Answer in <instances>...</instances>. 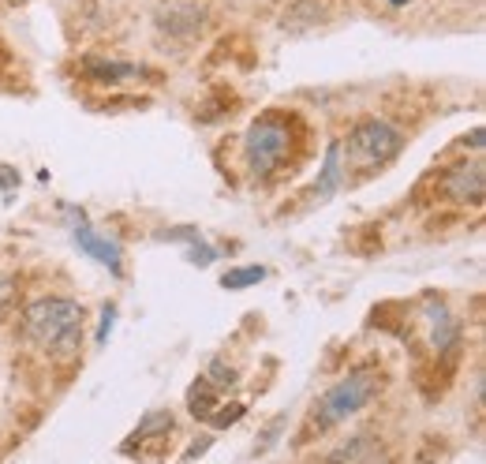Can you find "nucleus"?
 Masks as SVG:
<instances>
[{"label":"nucleus","mask_w":486,"mask_h":464,"mask_svg":"<svg viewBox=\"0 0 486 464\" xmlns=\"http://www.w3.org/2000/svg\"><path fill=\"white\" fill-rule=\"evenodd\" d=\"M288 146H292V120L281 113H262L243 135V158H248L251 176L266 180L277 173V165L288 158Z\"/></svg>","instance_id":"obj_2"},{"label":"nucleus","mask_w":486,"mask_h":464,"mask_svg":"<svg viewBox=\"0 0 486 464\" xmlns=\"http://www.w3.org/2000/svg\"><path fill=\"white\" fill-rule=\"evenodd\" d=\"M322 19H326V8L322 5H315V0H296V5L285 12L281 26L285 30H307V26H318Z\"/></svg>","instance_id":"obj_14"},{"label":"nucleus","mask_w":486,"mask_h":464,"mask_svg":"<svg viewBox=\"0 0 486 464\" xmlns=\"http://www.w3.org/2000/svg\"><path fill=\"white\" fill-rule=\"evenodd\" d=\"M19 188V169L0 165V192H15Z\"/></svg>","instance_id":"obj_21"},{"label":"nucleus","mask_w":486,"mask_h":464,"mask_svg":"<svg viewBox=\"0 0 486 464\" xmlns=\"http://www.w3.org/2000/svg\"><path fill=\"white\" fill-rule=\"evenodd\" d=\"M482 143H486V132H482V128H471V132L464 135V146H471V150H482Z\"/></svg>","instance_id":"obj_22"},{"label":"nucleus","mask_w":486,"mask_h":464,"mask_svg":"<svg viewBox=\"0 0 486 464\" xmlns=\"http://www.w3.org/2000/svg\"><path fill=\"white\" fill-rule=\"evenodd\" d=\"M442 195L449 202H464V206H479L486 199V169L482 162H461L445 169L442 176Z\"/></svg>","instance_id":"obj_6"},{"label":"nucleus","mask_w":486,"mask_h":464,"mask_svg":"<svg viewBox=\"0 0 486 464\" xmlns=\"http://www.w3.org/2000/svg\"><path fill=\"white\" fill-rule=\"evenodd\" d=\"M206 379H209V386H218V390H232L236 382H239V375H236V367H228L225 360H214L206 367Z\"/></svg>","instance_id":"obj_16"},{"label":"nucleus","mask_w":486,"mask_h":464,"mask_svg":"<svg viewBox=\"0 0 486 464\" xmlns=\"http://www.w3.org/2000/svg\"><path fill=\"white\" fill-rule=\"evenodd\" d=\"M83 303L68 296H42L26 303L23 311V333L34 345L49 349L56 360H72L83 349Z\"/></svg>","instance_id":"obj_1"},{"label":"nucleus","mask_w":486,"mask_h":464,"mask_svg":"<svg viewBox=\"0 0 486 464\" xmlns=\"http://www.w3.org/2000/svg\"><path fill=\"white\" fill-rule=\"evenodd\" d=\"M341 183H345V150H341V139H333L326 146V162H322V173H318V183H315V192L322 199H329L333 192H341Z\"/></svg>","instance_id":"obj_9"},{"label":"nucleus","mask_w":486,"mask_h":464,"mask_svg":"<svg viewBox=\"0 0 486 464\" xmlns=\"http://www.w3.org/2000/svg\"><path fill=\"white\" fill-rule=\"evenodd\" d=\"M209 442H214V439H202V442H195V446H188V449H184V460H195V457H202V453L209 449Z\"/></svg>","instance_id":"obj_23"},{"label":"nucleus","mask_w":486,"mask_h":464,"mask_svg":"<svg viewBox=\"0 0 486 464\" xmlns=\"http://www.w3.org/2000/svg\"><path fill=\"white\" fill-rule=\"evenodd\" d=\"M378 393V375L374 370H352L348 379H341L337 386H329L318 405H315V423L318 427H337L345 420H352L355 412L367 409V400Z\"/></svg>","instance_id":"obj_4"},{"label":"nucleus","mask_w":486,"mask_h":464,"mask_svg":"<svg viewBox=\"0 0 486 464\" xmlns=\"http://www.w3.org/2000/svg\"><path fill=\"white\" fill-rule=\"evenodd\" d=\"M221 405V390L218 386H209V379H195L191 390H188V409L195 420H209V412H214Z\"/></svg>","instance_id":"obj_13"},{"label":"nucleus","mask_w":486,"mask_h":464,"mask_svg":"<svg viewBox=\"0 0 486 464\" xmlns=\"http://www.w3.org/2000/svg\"><path fill=\"white\" fill-rule=\"evenodd\" d=\"M427 311H431V345L442 356H457L461 349V326L449 315V307L438 296H427Z\"/></svg>","instance_id":"obj_8"},{"label":"nucleus","mask_w":486,"mask_h":464,"mask_svg":"<svg viewBox=\"0 0 486 464\" xmlns=\"http://www.w3.org/2000/svg\"><path fill=\"white\" fill-rule=\"evenodd\" d=\"M401 146H404V135L393 128V123L378 120V116L359 120L355 128L348 132V146L341 143V150L348 153V162L355 169H382V165H389L393 158H397Z\"/></svg>","instance_id":"obj_3"},{"label":"nucleus","mask_w":486,"mask_h":464,"mask_svg":"<svg viewBox=\"0 0 486 464\" xmlns=\"http://www.w3.org/2000/svg\"><path fill=\"white\" fill-rule=\"evenodd\" d=\"M389 5H393V8H401V5H408V0H389Z\"/></svg>","instance_id":"obj_24"},{"label":"nucleus","mask_w":486,"mask_h":464,"mask_svg":"<svg viewBox=\"0 0 486 464\" xmlns=\"http://www.w3.org/2000/svg\"><path fill=\"white\" fill-rule=\"evenodd\" d=\"M188 259H191L195 266H209V262L218 259V252H214V247H209V243H202V236H199V240H191V252H188Z\"/></svg>","instance_id":"obj_19"},{"label":"nucleus","mask_w":486,"mask_h":464,"mask_svg":"<svg viewBox=\"0 0 486 464\" xmlns=\"http://www.w3.org/2000/svg\"><path fill=\"white\" fill-rule=\"evenodd\" d=\"M172 412L169 409H158V412H146L142 420H139V427L131 430V442H124V453H131L135 446H142L146 439H154V435H169L172 430Z\"/></svg>","instance_id":"obj_12"},{"label":"nucleus","mask_w":486,"mask_h":464,"mask_svg":"<svg viewBox=\"0 0 486 464\" xmlns=\"http://www.w3.org/2000/svg\"><path fill=\"white\" fill-rule=\"evenodd\" d=\"M243 412H248V409H243L239 400H232V405H218L214 412H209V420H206V423H214L218 430H225V427H232V423H239V420H243Z\"/></svg>","instance_id":"obj_17"},{"label":"nucleus","mask_w":486,"mask_h":464,"mask_svg":"<svg viewBox=\"0 0 486 464\" xmlns=\"http://www.w3.org/2000/svg\"><path fill=\"white\" fill-rule=\"evenodd\" d=\"M202 8L199 5H184V0H176V5H161L158 8V30L169 38H180V42H191L195 35H202Z\"/></svg>","instance_id":"obj_7"},{"label":"nucleus","mask_w":486,"mask_h":464,"mask_svg":"<svg viewBox=\"0 0 486 464\" xmlns=\"http://www.w3.org/2000/svg\"><path fill=\"white\" fill-rule=\"evenodd\" d=\"M389 453L382 449V442L378 439H371V435H355V439H348L341 449H333L329 453V460L333 464H355V460H385Z\"/></svg>","instance_id":"obj_11"},{"label":"nucleus","mask_w":486,"mask_h":464,"mask_svg":"<svg viewBox=\"0 0 486 464\" xmlns=\"http://www.w3.org/2000/svg\"><path fill=\"white\" fill-rule=\"evenodd\" d=\"M83 72L94 83H128V79L146 75V68H139V64H120V60H98V56H86Z\"/></svg>","instance_id":"obj_10"},{"label":"nucleus","mask_w":486,"mask_h":464,"mask_svg":"<svg viewBox=\"0 0 486 464\" xmlns=\"http://www.w3.org/2000/svg\"><path fill=\"white\" fill-rule=\"evenodd\" d=\"M12 300H15V281H12V277H5V281H0V319L8 315Z\"/></svg>","instance_id":"obj_20"},{"label":"nucleus","mask_w":486,"mask_h":464,"mask_svg":"<svg viewBox=\"0 0 486 464\" xmlns=\"http://www.w3.org/2000/svg\"><path fill=\"white\" fill-rule=\"evenodd\" d=\"M112 326H116V303H105V307H102V322H98V333H94V341H98V345H105V341H109Z\"/></svg>","instance_id":"obj_18"},{"label":"nucleus","mask_w":486,"mask_h":464,"mask_svg":"<svg viewBox=\"0 0 486 464\" xmlns=\"http://www.w3.org/2000/svg\"><path fill=\"white\" fill-rule=\"evenodd\" d=\"M64 213H72V218H75V225H72V240H75L79 252H86L90 259H98L102 266H109L116 277L124 273V262H120V243L109 240V236H102V232H94V225L86 222V213H83L79 206H64Z\"/></svg>","instance_id":"obj_5"},{"label":"nucleus","mask_w":486,"mask_h":464,"mask_svg":"<svg viewBox=\"0 0 486 464\" xmlns=\"http://www.w3.org/2000/svg\"><path fill=\"white\" fill-rule=\"evenodd\" d=\"M266 266H236V270H228L225 277H221V289H228V292H239V289H255L258 281H266Z\"/></svg>","instance_id":"obj_15"}]
</instances>
